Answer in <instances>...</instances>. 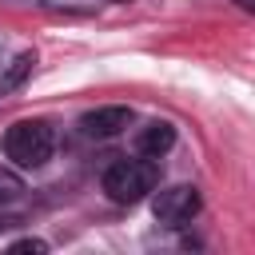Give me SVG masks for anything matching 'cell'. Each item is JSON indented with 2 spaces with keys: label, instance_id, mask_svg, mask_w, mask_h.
<instances>
[{
  "label": "cell",
  "instance_id": "7",
  "mask_svg": "<svg viewBox=\"0 0 255 255\" xmlns=\"http://www.w3.org/2000/svg\"><path fill=\"white\" fill-rule=\"evenodd\" d=\"M28 72H32V52H20V56L12 60V68L0 76V92H12V88H16V84L28 76Z\"/></svg>",
  "mask_w": 255,
  "mask_h": 255
},
{
  "label": "cell",
  "instance_id": "1",
  "mask_svg": "<svg viewBox=\"0 0 255 255\" xmlns=\"http://www.w3.org/2000/svg\"><path fill=\"white\" fill-rule=\"evenodd\" d=\"M104 191H108V199L112 203H124V207H131V203H139V199H147L151 191H155V183H159V159H116V163H108V171H104Z\"/></svg>",
  "mask_w": 255,
  "mask_h": 255
},
{
  "label": "cell",
  "instance_id": "9",
  "mask_svg": "<svg viewBox=\"0 0 255 255\" xmlns=\"http://www.w3.org/2000/svg\"><path fill=\"white\" fill-rule=\"evenodd\" d=\"M235 4H239L243 12H251V16H255V0H235Z\"/></svg>",
  "mask_w": 255,
  "mask_h": 255
},
{
  "label": "cell",
  "instance_id": "3",
  "mask_svg": "<svg viewBox=\"0 0 255 255\" xmlns=\"http://www.w3.org/2000/svg\"><path fill=\"white\" fill-rule=\"evenodd\" d=\"M203 199H199V187L191 183H171V187H159L151 195V215L163 223V227H183L199 215Z\"/></svg>",
  "mask_w": 255,
  "mask_h": 255
},
{
  "label": "cell",
  "instance_id": "4",
  "mask_svg": "<svg viewBox=\"0 0 255 255\" xmlns=\"http://www.w3.org/2000/svg\"><path fill=\"white\" fill-rule=\"evenodd\" d=\"M128 128H131V108H124V104H104V108H92L80 116V131L88 139H112Z\"/></svg>",
  "mask_w": 255,
  "mask_h": 255
},
{
  "label": "cell",
  "instance_id": "2",
  "mask_svg": "<svg viewBox=\"0 0 255 255\" xmlns=\"http://www.w3.org/2000/svg\"><path fill=\"white\" fill-rule=\"evenodd\" d=\"M56 151V135L44 120H16L4 131V155L16 167H44Z\"/></svg>",
  "mask_w": 255,
  "mask_h": 255
},
{
  "label": "cell",
  "instance_id": "5",
  "mask_svg": "<svg viewBox=\"0 0 255 255\" xmlns=\"http://www.w3.org/2000/svg\"><path fill=\"white\" fill-rule=\"evenodd\" d=\"M171 143H175V128L167 120H151L135 131V151L147 155V159H163L171 151Z\"/></svg>",
  "mask_w": 255,
  "mask_h": 255
},
{
  "label": "cell",
  "instance_id": "6",
  "mask_svg": "<svg viewBox=\"0 0 255 255\" xmlns=\"http://www.w3.org/2000/svg\"><path fill=\"white\" fill-rule=\"evenodd\" d=\"M24 179L12 171V167H0V207H12V203H20L24 199Z\"/></svg>",
  "mask_w": 255,
  "mask_h": 255
},
{
  "label": "cell",
  "instance_id": "8",
  "mask_svg": "<svg viewBox=\"0 0 255 255\" xmlns=\"http://www.w3.org/2000/svg\"><path fill=\"white\" fill-rule=\"evenodd\" d=\"M12 251H32V255H44V251H48V243H44V239H16V243H12Z\"/></svg>",
  "mask_w": 255,
  "mask_h": 255
}]
</instances>
